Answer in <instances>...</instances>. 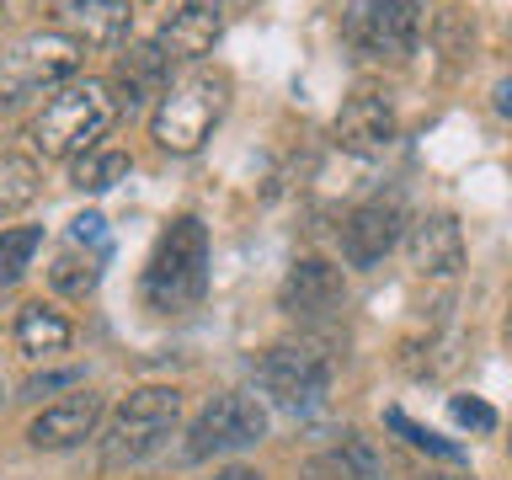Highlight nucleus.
<instances>
[{
  "instance_id": "f257e3e1",
  "label": "nucleus",
  "mask_w": 512,
  "mask_h": 480,
  "mask_svg": "<svg viewBox=\"0 0 512 480\" xmlns=\"http://www.w3.org/2000/svg\"><path fill=\"white\" fill-rule=\"evenodd\" d=\"M112 123H118L112 86L96 75H75L43 96V107L27 123V139H32V155H43V160H75V155L96 150Z\"/></svg>"
},
{
  "instance_id": "f03ea898",
  "label": "nucleus",
  "mask_w": 512,
  "mask_h": 480,
  "mask_svg": "<svg viewBox=\"0 0 512 480\" xmlns=\"http://www.w3.org/2000/svg\"><path fill=\"white\" fill-rule=\"evenodd\" d=\"M224 112H230V75L208 70V64H192V70L176 75L166 86V96L155 102L150 134L166 155H198Z\"/></svg>"
},
{
  "instance_id": "7ed1b4c3",
  "label": "nucleus",
  "mask_w": 512,
  "mask_h": 480,
  "mask_svg": "<svg viewBox=\"0 0 512 480\" xmlns=\"http://www.w3.org/2000/svg\"><path fill=\"white\" fill-rule=\"evenodd\" d=\"M208 294V230L203 219H171L155 240V256L144 267V304L155 315H182Z\"/></svg>"
},
{
  "instance_id": "20e7f679",
  "label": "nucleus",
  "mask_w": 512,
  "mask_h": 480,
  "mask_svg": "<svg viewBox=\"0 0 512 480\" xmlns=\"http://www.w3.org/2000/svg\"><path fill=\"white\" fill-rule=\"evenodd\" d=\"M182 422V390L171 384H144L112 411V422L102 432V470L118 475V470H134L150 454L166 448V438Z\"/></svg>"
},
{
  "instance_id": "39448f33",
  "label": "nucleus",
  "mask_w": 512,
  "mask_h": 480,
  "mask_svg": "<svg viewBox=\"0 0 512 480\" xmlns=\"http://www.w3.org/2000/svg\"><path fill=\"white\" fill-rule=\"evenodd\" d=\"M80 48L75 38H64L59 27L22 32L11 48H0V102H22V96L54 91L64 80H75L80 70Z\"/></svg>"
},
{
  "instance_id": "423d86ee",
  "label": "nucleus",
  "mask_w": 512,
  "mask_h": 480,
  "mask_svg": "<svg viewBox=\"0 0 512 480\" xmlns=\"http://www.w3.org/2000/svg\"><path fill=\"white\" fill-rule=\"evenodd\" d=\"M342 32L363 59L406 64L422 43V0H352Z\"/></svg>"
},
{
  "instance_id": "0eeeda50",
  "label": "nucleus",
  "mask_w": 512,
  "mask_h": 480,
  "mask_svg": "<svg viewBox=\"0 0 512 480\" xmlns=\"http://www.w3.org/2000/svg\"><path fill=\"white\" fill-rule=\"evenodd\" d=\"M256 384L278 400L283 411L294 416H310L331 390V358L310 342H283V347H267L256 358Z\"/></svg>"
},
{
  "instance_id": "6e6552de",
  "label": "nucleus",
  "mask_w": 512,
  "mask_h": 480,
  "mask_svg": "<svg viewBox=\"0 0 512 480\" xmlns=\"http://www.w3.org/2000/svg\"><path fill=\"white\" fill-rule=\"evenodd\" d=\"M267 406L251 390H224L203 406V416L187 432V459H219V454H240V448L267 438Z\"/></svg>"
},
{
  "instance_id": "1a4fd4ad",
  "label": "nucleus",
  "mask_w": 512,
  "mask_h": 480,
  "mask_svg": "<svg viewBox=\"0 0 512 480\" xmlns=\"http://www.w3.org/2000/svg\"><path fill=\"white\" fill-rule=\"evenodd\" d=\"M400 235H406V203H400V192H374V198H363L342 219V256L352 267H374L400 246Z\"/></svg>"
},
{
  "instance_id": "9d476101",
  "label": "nucleus",
  "mask_w": 512,
  "mask_h": 480,
  "mask_svg": "<svg viewBox=\"0 0 512 480\" xmlns=\"http://www.w3.org/2000/svg\"><path fill=\"white\" fill-rule=\"evenodd\" d=\"M102 267H107V230H102V214H80L70 224V240L54 251L48 262V288L64 299H86L96 283H102Z\"/></svg>"
},
{
  "instance_id": "9b49d317",
  "label": "nucleus",
  "mask_w": 512,
  "mask_h": 480,
  "mask_svg": "<svg viewBox=\"0 0 512 480\" xmlns=\"http://www.w3.org/2000/svg\"><path fill=\"white\" fill-rule=\"evenodd\" d=\"M48 11H54V27L80 48H123L134 27L128 0H48Z\"/></svg>"
},
{
  "instance_id": "f8f14e48",
  "label": "nucleus",
  "mask_w": 512,
  "mask_h": 480,
  "mask_svg": "<svg viewBox=\"0 0 512 480\" xmlns=\"http://www.w3.org/2000/svg\"><path fill=\"white\" fill-rule=\"evenodd\" d=\"M342 299H347L342 272L331 262H320V256H299V262L288 267L283 288H278L283 315H294V320H326V315L342 310Z\"/></svg>"
},
{
  "instance_id": "ddd939ff",
  "label": "nucleus",
  "mask_w": 512,
  "mask_h": 480,
  "mask_svg": "<svg viewBox=\"0 0 512 480\" xmlns=\"http://www.w3.org/2000/svg\"><path fill=\"white\" fill-rule=\"evenodd\" d=\"M224 32V0H171L166 16H160V48H166L171 59H187L198 64L208 48L219 43Z\"/></svg>"
},
{
  "instance_id": "4468645a",
  "label": "nucleus",
  "mask_w": 512,
  "mask_h": 480,
  "mask_svg": "<svg viewBox=\"0 0 512 480\" xmlns=\"http://www.w3.org/2000/svg\"><path fill=\"white\" fill-rule=\"evenodd\" d=\"M171 54L160 43H128L123 54H118V70H112V96H118V112H139V107H150L166 96L171 86Z\"/></svg>"
},
{
  "instance_id": "2eb2a0df",
  "label": "nucleus",
  "mask_w": 512,
  "mask_h": 480,
  "mask_svg": "<svg viewBox=\"0 0 512 480\" xmlns=\"http://www.w3.org/2000/svg\"><path fill=\"white\" fill-rule=\"evenodd\" d=\"M395 134H400V118L379 91H352L342 102V112H336V139H342V150L363 155V160L384 155L395 144Z\"/></svg>"
},
{
  "instance_id": "dca6fc26",
  "label": "nucleus",
  "mask_w": 512,
  "mask_h": 480,
  "mask_svg": "<svg viewBox=\"0 0 512 480\" xmlns=\"http://www.w3.org/2000/svg\"><path fill=\"white\" fill-rule=\"evenodd\" d=\"M96 422H102V395L75 390V395H64V400H54V406H43L38 416H32V422H27V443L59 454V448L86 443L96 432Z\"/></svg>"
},
{
  "instance_id": "f3484780",
  "label": "nucleus",
  "mask_w": 512,
  "mask_h": 480,
  "mask_svg": "<svg viewBox=\"0 0 512 480\" xmlns=\"http://www.w3.org/2000/svg\"><path fill=\"white\" fill-rule=\"evenodd\" d=\"M411 267L422 272V278H454L464 267V235H459V219L454 214H427L411 224Z\"/></svg>"
},
{
  "instance_id": "a211bd4d",
  "label": "nucleus",
  "mask_w": 512,
  "mask_h": 480,
  "mask_svg": "<svg viewBox=\"0 0 512 480\" xmlns=\"http://www.w3.org/2000/svg\"><path fill=\"white\" fill-rule=\"evenodd\" d=\"M16 347L27 358H54V352L70 347V320L48 310V304H22L16 310Z\"/></svg>"
},
{
  "instance_id": "6ab92c4d",
  "label": "nucleus",
  "mask_w": 512,
  "mask_h": 480,
  "mask_svg": "<svg viewBox=\"0 0 512 480\" xmlns=\"http://www.w3.org/2000/svg\"><path fill=\"white\" fill-rule=\"evenodd\" d=\"M310 475L315 480H374L379 475V454L368 448L363 432H342V443L331 454L310 459Z\"/></svg>"
},
{
  "instance_id": "aec40b11",
  "label": "nucleus",
  "mask_w": 512,
  "mask_h": 480,
  "mask_svg": "<svg viewBox=\"0 0 512 480\" xmlns=\"http://www.w3.org/2000/svg\"><path fill=\"white\" fill-rule=\"evenodd\" d=\"M38 187H43L38 160H27V155H0V214L27 208L32 198H38Z\"/></svg>"
},
{
  "instance_id": "412c9836",
  "label": "nucleus",
  "mask_w": 512,
  "mask_h": 480,
  "mask_svg": "<svg viewBox=\"0 0 512 480\" xmlns=\"http://www.w3.org/2000/svg\"><path fill=\"white\" fill-rule=\"evenodd\" d=\"M128 176V155L123 150H86V155H75V176L70 182L80 187V192H107V187H118Z\"/></svg>"
},
{
  "instance_id": "4be33fe9",
  "label": "nucleus",
  "mask_w": 512,
  "mask_h": 480,
  "mask_svg": "<svg viewBox=\"0 0 512 480\" xmlns=\"http://www.w3.org/2000/svg\"><path fill=\"white\" fill-rule=\"evenodd\" d=\"M38 246H43V230H38V224L0 230V288L16 283V278H27V267H32V256H38Z\"/></svg>"
},
{
  "instance_id": "5701e85b",
  "label": "nucleus",
  "mask_w": 512,
  "mask_h": 480,
  "mask_svg": "<svg viewBox=\"0 0 512 480\" xmlns=\"http://www.w3.org/2000/svg\"><path fill=\"white\" fill-rule=\"evenodd\" d=\"M384 427L400 432V438H406V443L416 448V454H432V459H448V464H459V459H464V454H459V443H448V438H438L432 427L411 422L406 411H384Z\"/></svg>"
},
{
  "instance_id": "b1692460",
  "label": "nucleus",
  "mask_w": 512,
  "mask_h": 480,
  "mask_svg": "<svg viewBox=\"0 0 512 480\" xmlns=\"http://www.w3.org/2000/svg\"><path fill=\"white\" fill-rule=\"evenodd\" d=\"M448 411H454V422L470 427V432H491L496 427V411L480 395H454V400H448Z\"/></svg>"
},
{
  "instance_id": "393cba45",
  "label": "nucleus",
  "mask_w": 512,
  "mask_h": 480,
  "mask_svg": "<svg viewBox=\"0 0 512 480\" xmlns=\"http://www.w3.org/2000/svg\"><path fill=\"white\" fill-rule=\"evenodd\" d=\"M43 390H80V368H64V374H43V379H32L22 395H43Z\"/></svg>"
},
{
  "instance_id": "a878e982",
  "label": "nucleus",
  "mask_w": 512,
  "mask_h": 480,
  "mask_svg": "<svg viewBox=\"0 0 512 480\" xmlns=\"http://www.w3.org/2000/svg\"><path fill=\"white\" fill-rule=\"evenodd\" d=\"M491 102H496V112H502V118H512V75H507V80H496Z\"/></svg>"
},
{
  "instance_id": "bb28decb",
  "label": "nucleus",
  "mask_w": 512,
  "mask_h": 480,
  "mask_svg": "<svg viewBox=\"0 0 512 480\" xmlns=\"http://www.w3.org/2000/svg\"><path fill=\"white\" fill-rule=\"evenodd\" d=\"M214 480H262V475H256V470H240V464H235V470H224V475H214Z\"/></svg>"
},
{
  "instance_id": "cd10ccee",
  "label": "nucleus",
  "mask_w": 512,
  "mask_h": 480,
  "mask_svg": "<svg viewBox=\"0 0 512 480\" xmlns=\"http://www.w3.org/2000/svg\"><path fill=\"white\" fill-rule=\"evenodd\" d=\"M507 342H512V320H507Z\"/></svg>"
},
{
  "instance_id": "c85d7f7f",
  "label": "nucleus",
  "mask_w": 512,
  "mask_h": 480,
  "mask_svg": "<svg viewBox=\"0 0 512 480\" xmlns=\"http://www.w3.org/2000/svg\"><path fill=\"white\" fill-rule=\"evenodd\" d=\"M507 38H512V32H507Z\"/></svg>"
}]
</instances>
